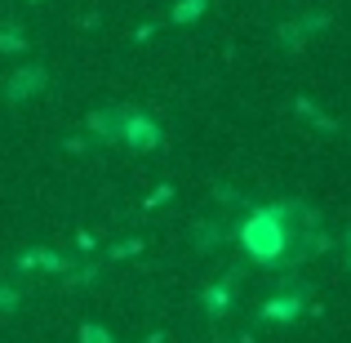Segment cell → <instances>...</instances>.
Returning <instances> with one entry per match:
<instances>
[{
  "label": "cell",
  "mask_w": 351,
  "mask_h": 343,
  "mask_svg": "<svg viewBox=\"0 0 351 343\" xmlns=\"http://www.w3.org/2000/svg\"><path fill=\"white\" fill-rule=\"evenodd\" d=\"M302 201H276V206H254L236 228L240 250L258 267H280L289 263V214Z\"/></svg>",
  "instance_id": "6da1fadb"
},
{
  "label": "cell",
  "mask_w": 351,
  "mask_h": 343,
  "mask_svg": "<svg viewBox=\"0 0 351 343\" xmlns=\"http://www.w3.org/2000/svg\"><path fill=\"white\" fill-rule=\"evenodd\" d=\"M205 14H209V0H178V5L169 9V23L173 27H191V23H200Z\"/></svg>",
  "instance_id": "30bf717a"
},
{
  "label": "cell",
  "mask_w": 351,
  "mask_h": 343,
  "mask_svg": "<svg viewBox=\"0 0 351 343\" xmlns=\"http://www.w3.org/2000/svg\"><path fill=\"white\" fill-rule=\"evenodd\" d=\"M227 236H236V232H232V228H223L218 219H200V223H196V250H200V254L218 250Z\"/></svg>",
  "instance_id": "9c48e42d"
},
{
  "label": "cell",
  "mask_w": 351,
  "mask_h": 343,
  "mask_svg": "<svg viewBox=\"0 0 351 343\" xmlns=\"http://www.w3.org/2000/svg\"><path fill=\"white\" fill-rule=\"evenodd\" d=\"M143 343H165V330H156V335H152V339H143Z\"/></svg>",
  "instance_id": "d6986e66"
},
{
  "label": "cell",
  "mask_w": 351,
  "mask_h": 343,
  "mask_svg": "<svg viewBox=\"0 0 351 343\" xmlns=\"http://www.w3.org/2000/svg\"><path fill=\"white\" fill-rule=\"evenodd\" d=\"M120 143L129 152H160L165 147V129L156 116H147L143 107H120Z\"/></svg>",
  "instance_id": "7a4b0ae2"
},
{
  "label": "cell",
  "mask_w": 351,
  "mask_h": 343,
  "mask_svg": "<svg viewBox=\"0 0 351 343\" xmlns=\"http://www.w3.org/2000/svg\"><path fill=\"white\" fill-rule=\"evenodd\" d=\"M27 5H40V0H27Z\"/></svg>",
  "instance_id": "44dd1931"
},
{
  "label": "cell",
  "mask_w": 351,
  "mask_h": 343,
  "mask_svg": "<svg viewBox=\"0 0 351 343\" xmlns=\"http://www.w3.org/2000/svg\"><path fill=\"white\" fill-rule=\"evenodd\" d=\"M236 281H240V267H232L223 281H209V285H205V294H200V308H205L209 321H223L227 312H232V303H236Z\"/></svg>",
  "instance_id": "277c9868"
},
{
  "label": "cell",
  "mask_w": 351,
  "mask_h": 343,
  "mask_svg": "<svg viewBox=\"0 0 351 343\" xmlns=\"http://www.w3.org/2000/svg\"><path fill=\"white\" fill-rule=\"evenodd\" d=\"M85 125L98 143H120V107H94L85 116Z\"/></svg>",
  "instance_id": "52a82bcc"
},
{
  "label": "cell",
  "mask_w": 351,
  "mask_h": 343,
  "mask_svg": "<svg viewBox=\"0 0 351 343\" xmlns=\"http://www.w3.org/2000/svg\"><path fill=\"white\" fill-rule=\"evenodd\" d=\"M138 250H147V245H143L138 236H129V241H120V245H112V250H107V258H112V263H120V258H134Z\"/></svg>",
  "instance_id": "9a60e30c"
},
{
  "label": "cell",
  "mask_w": 351,
  "mask_h": 343,
  "mask_svg": "<svg viewBox=\"0 0 351 343\" xmlns=\"http://www.w3.org/2000/svg\"><path fill=\"white\" fill-rule=\"evenodd\" d=\"M169 201H173V183H160V188H156L152 197L143 201V210H156V206H169Z\"/></svg>",
  "instance_id": "e0dca14e"
},
{
  "label": "cell",
  "mask_w": 351,
  "mask_h": 343,
  "mask_svg": "<svg viewBox=\"0 0 351 343\" xmlns=\"http://www.w3.org/2000/svg\"><path fill=\"white\" fill-rule=\"evenodd\" d=\"M18 267H23V272H36V267H40V272H53V276H67L71 272V258L67 254H58V250H23V254H18Z\"/></svg>",
  "instance_id": "8992f818"
},
{
  "label": "cell",
  "mask_w": 351,
  "mask_h": 343,
  "mask_svg": "<svg viewBox=\"0 0 351 343\" xmlns=\"http://www.w3.org/2000/svg\"><path fill=\"white\" fill-rule=\"evenodd\" d=\"M307 294L311 290H280V294H271V299L263 303L258 317H263L267 326H293V321L307 312Z\"/></svg>",
  "instance_id": "3957f363"
},
{
  "label": "cell",
  "mask_w": 351,
  "mask_h": 343,
  "mask_svg": "<svg viewBox=\"0 0 351 343\" xmlns=\"http://www.w3.org/2000/svg\"><path fill=\"white\" fill-rule=\"evenodd\" d=\"M293 112H298L302 120H307V125H316V129H325V134H338V129H343V125H338V120H334V116H329V112H325V107H316V103H311V98H307V94H298V98H293Z\"/></svg>",
  "instance_id": "ba28073f"
},
{
  "label": "cell",
  "mask_w": 351,
  "mask_h": 343,
  "mask_svg": "<svg viewBox=\"0 0 351 343\" xmlns=\"http://www.w3.org/2000/svg\"><path fill=\"white\" fill-rule=\"evenodd\" d=\"M32 49V41L23 36V27L18 23H0V54H27Z\"/></svg>",
  "instance_id": "7c38bea8"
},
{
  "label": "cell",
  "mask_w": 351,
  "mask_h": 343,
  "mask_svg": "<svg viewBox=\"0 0 351 343\" xmlns=\"http://www.w3.org/2000/svg\"><path fill=\"white\" fill-rule=\"evenodd\" d=\"M343 241H347V267H351V232H347V236H343Z\"/></svg>",
  "instance_id": "ffe728a7"
},
{
  "label": "cell",
  "mask_w": 351,
  "mask_h": 343,
  "mask_svg": "<svg viewBox=\"0 0 351 343\" xmlns=\"http://www.w3.org/2000/svg\"><path fill=\"white\" fill-rule=\"evenodd\" d=\"M49 85V71L45 67H18V71H9V80H5V103H27V98H36L40 89Z\"/></svg>",
  "instance_id": "5b68a950"
},
{
  "label": "cell",
  "mask_w": 351,
  "mask_h": 343,
  "mask_svg": "<svg viewBox=\"0 0 351 343\" xmlns=\"http://www.w3.org/2000/svg\"><path fill=\"white\" fill-rule=\"evenodd\" d=\"M98 272H103V267H98V263H85V267H71V272H67V290H89V285L98 281Z\"/></svg>",
  "instance_id": "4fadbf2b"
},
{
  "label": "cell",
  "mask_w": 351,
  "mask_h": 343,
  "mask_svg": "<svg viewBox=\"0 0 351 343\" xmlns=\"http://www.w3.org/2000/svg\"><path fill=\"white\" fill-rule=\"evenodd\" d=\"M76 343H116L112 330L103 326V321H85V326L76 330Z\"/></svg>",
  "instance_id": "5bb4252c"
},
{
  "label": "cell",
  "mask_w": 351,
  "mask_h": 343,
  "mask_svg": "<svg viewBox=\"0 0 351 343\" xmlns=\"http://www.w3.org/2000/svg\"><path fill=\"white\" fill-rule=\"evenodd\" d=\"M18 303H23V290L18 285H0V312H18Z\"/></svg>",
  "instance_id": "2e32d148"
},
{
  "label": "cell",
  "mask_w": 351,
  "mask_h": 343,
  "mask_svg": "<svg viewBox=\"0 0 351 343\" xmlns=\"http://www.w3.org/2000/svg\"><path fill=\"white\" fill-rule=\"evenodd\" d=\"M152 36H156V23H143V27H138V32H134V45H147V41H152Z\"/></svg>",
  "instance_id": "ac0fdd59"
},
{
  "label": "cell",
  "mask_w": 351,
  "mask_h": 343,
  "mask_svg": "<svg viewBox=\"0 0 351 343\" xmlns=\"http://www.w3.org/2000/svg\"><path fill=\"white\" fill-rule=\"evenodd\" d=\"M276 45H280V49H289V54H298L302 45H307V32H302L298 18H293V23H280V27H276Z\"/></svg>",
  "instance_id": "8fae6325"
}]
</instances>
